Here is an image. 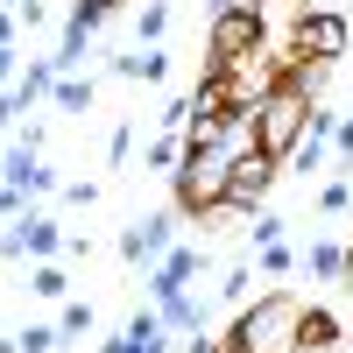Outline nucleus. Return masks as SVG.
Masks as SVG:
<instances>
[{
    "label": "nucleus",
    "instance_id": "obj_1",
    "mask_svg": "<svg viewBox=\"0 0 353 353\" xmlns=\"http://www.w3.org/2000/svg\"><path fill=\"white\" fill-rule=\"evenodd\" d=\"M304 311H311L304 297H290V290H269V297H254V304L226 325V346H233V353H297Z\"/></svg>",
    "mask_w": 353,
    "mask_h": 353
},
{
    "label": "nucleus",
    "instance_id": "obj_2",
    "mask_svg": "<svg viewBox=\"0 0 353 353\" xmlns=\"http://www.w3.org/2000/svg\"><path fill=\"white\" fill-rule=\"evenodd\" d=\"M311 113H318V99H311V92H297V85H276V92L254 106L261 149H269L276 163H290V156L304 149V134H311Z\"/></svg>",
    "mask_w": 353,
    "mask_h": 353
},
{
    "label": "nucleus",
    "instance_id": "obj_3",
    "mask_svg": "<svg viewBox=\"0 0 353 353\" xmlns=\"http://www.w3.org/2000/svg\"><path fill=\"white\" fill-rule=\"evenodd\" d=\"M226 176H233L226 156L191 149V141H184V163L170 170V198H176V212H184V219H205L212 205H226Z\"/></svg>",
    "mask_w": 353,
    "mask_h": 353
},
{
    "label": "nucleus",
    "instance_id": "obj_4",
    "mask_svg": "<svg viewBox=\"0 0 353 353\" xmlns=\"http://www.w3.org/2000/svg\"><path fill=\"white\" fill-rule=\"evenodd\" d=\"M346 43H353V28H346V14H332V8H304L297 14V28H290V50L297 57H346Z\"/></svg>",
    "mask_w": 353,
    "mask_h": 353
},
{
    "label": "nucleus",
    "instance_id": "obj_5",
    "mask_svg": "<svg viewBox=\"0 0 353 353\" xmlns=\"http://www.w3.org/2000/svg\"><path fill=\"white\" fill-rule=\"evenodd\" d=\"M254 43H261V14H248V8H219V14H212V36H205V71L233 64V57L254 50Z\"/></svg>",
    "mask_w": 353,
    "mask_h": 353
},
{
    "label": "nucleus",
    "instance_id": "obj_6",
    "mask_svg": "<svg viewBox=\"0 0 353 353\" xmlns=\"http://www.w3.org/2000/svg\"><path fill=\"white\" fill-rule=\"evenodd\" d=\"M276 170H283V163H276L269 149L241 156V163H233V176H226V205H233V212H254V205L276 191Z\"/></svg>",
    "mask_w": 353,
    "mask_h": 353
},
{
    "label": "nucleus",
    "instance_id": "obj_7",
    "mask_svg": "<svg viewBox=\"0 0 353 353\" xmlns=\"http://www.w3.org/2000/svg\"><path fill=\"white\" fill-rule=\"evenodd\" d=\"M297 346H304V353H339V318L311 304V311H304V332H297Z\"/></svg>",
    "mask_w": 353,
    "mask_h": 353
},
{
    "label": "nucleus",
    "instance_id": "obj_8",
    "mask_svg": "<svg viewBox=\"0 0 353 353\" xmlns=\"http://www.w3.org/2000/svg\"><path fill=\"white\" fill-rule=\"evenodd\" d=\"M8 233H14V248H28V254H57V248H64L57 219H14Z\"/></svg>",
    "mask_w": 353,
    "mask_h": 353
},
{
    "label": "nucleus",
    "instance_id": "obj_9",
    "mask_svg": "<svg viewBox=\"0 0 353 353\" xmlns=\"http://www.w3.org/2000/svg\"><path fill=\"white\" fill-rule=\"evenodd\" d=\"M121 78H149V85H156V78H170V57H163V50L149 43V50H134V57H121Z\"/></svg>",
    "mask_w": 353,
    "mask_h": 353
},
{
    "label": "nucleus",
    "instance_id": "obj_10",
    "mask_svg": "<svg viewBox=\"0 0 353 353\" xmlns=\"http://www.w3.org/2000/svg\"><path fill=\"white\" fill-rule=\"evenodd\" d=\"M311 269L339 283V276H346V248H339V241H318V248H311Z\"/></svg>",
    "mask_w": 353,
    "mask_h": 353
},
{
    "label": "nucleus",
    "instance_id": "obj_11",
    "mask_svg": "<svg viewBox=\"0 0 353 353\" xmlns=\"http://www.w3.org/2000/svg\"><path fill=\"white\" fill-rule=\"evenodd\" d=\"M254 269H261V276H290V269H297V254H290L283 241H269V248L254 254Z\"/></svg>",
    "mask_w": 353,
    "mask_h": 353
},
{
    "label": "nucleus",
    "instance_id": "obj_12",
    "mask_svg": "<svg viewBox=\"0 0 353 353\" xmlns=\"http://www.w3.org/2000/svg\"><path fill=\"white\" fill-rule=\"evenodd\" d=\"M28 290H36V297H64V290H71V276L57 269V261H43V269L28 276Z\"/></svg>",
    "mask_w": 353,
    "mask_h": 353
},
{
    "label": "nucleus",
    "instance_id": "obj_13",
    "mask_svg": "<svg viewBox=\"0 0 353 353\" xmlns=\"http://www.w3.org/2000/svg\"><path fill=\"white\" fill-rule=\"evenodd\" d=\"M57 106H64V113L92 106V85H85V78H57Z\"/></svg>",
    "mask_w": 353,
    "mask_h": 353
},
{
    "label": "nucleus",
    "instance_id": "obj_14",
    "mask_svg": "<svg viewBox=\"0 0 353 353\" xmlns=\"http://www.w3.org/2000/svg\"><path fill=\"white\" fill-rule=\"evenodd\" d=\"M57 339H64L57 325H28V332H14V346H21V353H50Z\"/></svg>",
    "mask_w": 353,
    "mask_h": 353
},
{
    "label": "nucleus",
    "instance_id": "obj_15",
    "mask_svg": "<svg viewBox=\"0 0 353 353\" xmlns=\"http://www.w3.org/2000/svg\"><path fill=\"white\" fill-rule=\"evenodd\" d=\"M57 332H92V304H64V318H57Z\"/></svg>",
    "mask_w": 353,
    "mask_h": 353
},
{
    "label": "nucleus",
    "instance_id": "obj_16",
    "mask_svg": "<svg viewBox=\"0 0 353 353\" xmlns=\"http://www.w3.org/2000/svg\"><path fill=\"white\" fill-rule=\"evenodd\" d=\"M163 28H170V8H163V0H156V8H141V43H156Z\"/></svg>",
    "mask_w": 353,
    "mask_h": 353
},
{
    "label": "nucleus",
    "instance_id": "obj_17",
    "mask_svg": "<svg viewBox=\"0 0 353 353\" xmlns=\"http://www.w3.org/2000/svg\"><path fill=\"white\" fill-rule=\"evenodd\" d=\"M248 283H254L248 269H226V276H219V297H226V304H241V297H248Z\"/></svg>",
    "mask_w": 353,
    "mask_h": 353
},
{
    "label": "nucleus",
    "instance_id": "obj_18",
    "mask_svg": "<svg viewBox=\"0 0 353 353\" xmlns=\"http://www.w3.org/2000/svg\"><path fill=\"white\" fill-rule=\"evenodd\" d=\"M346 205H353V184H325L318 191V212H346Z\"/></svg>",
    "mask_w": 353,
    "mask_h": 353
},
{
    "label": "nucleus",
    "instance_id": "obj_19",
    "mask_svg": "<svg viewBox=\"0 0 353 353\" xmlns=\"http://www.w3.org/2000/svg\"><path fill=\"white\" fill-rule=\"evenodd\" d=\"M0 85H21V57H14L8 43H0Z\"/></svg>",
    "mask_w": 353,
    "mask_h": 353
},
{
    "label": "nucleus",
    "instance_id": "obj_20",
    "mask_svg": "<svg viewBox=\"0 0 353 353\" xmlns=\"http://www.w3.org/2000/svg\"><path fill=\"white\" fill-rule=\"evenodd\" d=\"M0 212H8V219H21V191L8 184V176H0Z\"/></svg>",
    "mask_w": 353,
    "mask_h": 353
},
{
    "label": "nucleus",
    "instance_id": "obj_21",
    "mask_svg": "<svg viewBox=\"0 0 353 353\" xmlns=\"http://www.w3.org/2000/svg\"><path fill=\"white\" fill-rule=\"evenodd\" d=\"M339 163H353V113L339 121Z\"/></svg>",
    "mask_w": 353,
    "mask_h": 353
},
{
    "label": "nucleus",
    "instance_id": "obj_22",
    "mask_svg": "<svg viewBox=\"0 0 353 353\" xmlns=\"http://www.w3.org/2000/svg\"><path fill=\"white\" fill-rule=\"evenodd\" d=\"M78 8H85V14H92V21H106L113 8H121V0H78Z\"/></svg>",
    "mask_w": 353,
    "mask_h": 353
},
{
    "label": "nucleus",
    "instance_id": "obj_23",
    "mask_svg": "<svg viewBox=\"0 0 353 353\" xmlns=\"http://www.w3.org/2000/svg\"><path fill=\"white\" fill-rule=\"evenodd\" d=\"M219 8H248V14H261V8H269V0H219Z\"/></svg>",
    "mask_w": 353,
    "mask_h": 353
},
{
    "label": "nucleus",
    "instance_id": "obj_24",
    "mask_svg": "<svg viewBox=\"0 0 353 353\" xmlns=\"http://www.w3.org/2000/svg\"><path fill=\"white\" fill-rule=\"evenodd\" d=\"M339 283H346V297H353V248H346V276H339Z\"/></svg>",
    "mask_w": 353,
    "mask_h": 353
},
{
    "label": "nucleus",
    "instance_id": "obj_25",
    "mask_svg": "<svg viewBox=\"0 0 353 353\" xmlns=\"http://www.w3.org/2000/svg\"><path fill=\"white\" fill-rule=\"evenodd\" d=\"M8 28H14V21H8V14H0V43H8Z\"/></svg>",
    "mask_w": 353,
    "mask_h": 353
}]
</instances>
